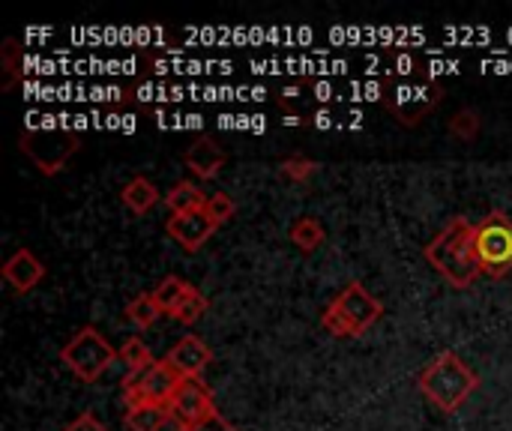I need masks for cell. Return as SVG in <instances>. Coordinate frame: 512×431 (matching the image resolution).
<instances>
[{
	"label": "cell",
	"instance_id": "obj_1",
	"mask_svg": "<svg viewBox=\"0 0 512 431\" xmlns=\"http://www.w3.org/2000/svg\"><path fill=\"white\" fill-rule=\"evenodd\" d=\"M426 261L456 288H471L486 270L477 252V228L456 216L447 228L426 246Z\"/></svg>",
	"mask_w": 512,
	"mask_h": 431
},
{
	"label": "cell",
	"instance_id": "obj_2",
	"mask_svg": "<svg viewBox=\"0 0 512 431\" xmlns=\"http://www.w3.org/2000/svg\"><path fill=\"white\" fill-rule=\"evenodd\" d=\"M480 387V378L462 363V357H456L453 351L438 354L420 375V393L441 411V414H453L459 411L468 396Z\"/></svg>",
	"mask_w": 512,
	"mask_h": 431
},
{
	"label": "cell",
	"instance_id": "obj_3",
	"mask_svg": "<svg viewBox=\"0 0 512 431\" xmlns=\"http://www.w3.org/2000/svg\"><path fill=\"white\" fill-rule=\"evenodd\" d=\"M381 315H384V306H381L360 282H351V285L327 306V312L321 315V324H324V330L333 333V336L354 339V336H363Z\"/></svg>",
	"mask_w": 512,
	"mask_h": 431
},
{
	"label": "cell",
	"instance_id": "obj_4",
	"mask_svg": "<svg viewBox=\"0 0 512 431\" xmlns=\"http://www.w3.org/2000/svg\"><path fill=\"white\" fill-rule=\"evenodd\" d=\"M60 360L84 381V384H96L117 360V351L108 345V339L96 330V327H81L63 348H60Z\"/></svg>",
	"mask_w": 512,
	"mask_h": 431
},
{
	"label": "cell",
	"instance_id": "obj_5",
	"mask_svg": "<svg viewBox=\"0 0 512 431\" xmlns=\"http://www.w3.org/2000/svg\"><path fill=\"white\" fill-rule=\"evenodd\" d=\"M180 375L168 360H156L147 372H129L123 381V399L129 408L135 405H168L180 387Z\"/></svg>",
	"mask_w": 512,
	"mask_h": 431
},
{
	"label": "cell",
	"instance_id": "obj_6",
	"mask_svg": "<svg viewBox=\"0 0 512 431\" xmlns=\"http://www.w3.org/2000/svg\"><path fill=\"white\" fill-rule=\"evenodd\" d=\"M477 252L483 270L495 279L507 276L512 267V222L507 213L495 210L477 225Z\"/></svg>",
	"mask_w": 512,
	"mask_h": 431
},
{
	"label": "cell",
	"instance_id": "obj_7",
	"mask_svg": "<svg viewBox=\"0 0 512 431\" xmlns=\"http://www.w3.org/2000/svg\"><path fill=\"white\" fill-rule=\"evenodd\" d=\"M81 147V138L75 132L60 129H27L21 135V150L39 165L42 174H57L69 156H75Z\"/></svg>",
	"mask_w": 512,
	"mask_h": 431
},
{
	"label": "cell",
	"instance_id": "obj_8",
	"mask_svg": "<svg viewBox=\"0 0 512 431\" xmlns=\"http://www.w3.org/2000/svg\"><path fill=\"white\" fill-rule=\"evenodd\" d=\"M168 408H171V420H177L180 429H192L216 414L213 393L201 378H183Z\"/></svg>",
	"mask_w": 512,
	"mask_h": 431
},
{
	"label": "cell",
	"instance_id": "obj_9",
	"mask_svg": "<svg viewBox=\"0 0 512 431\" xmlns=\"http://www.w3.org/2000/svg\"><path fill=\"white\" fill-rule=\"evenodd\" d=\"M441 102V87L435 81L423 84H399L387 96V108L408 126H417L429 111H435Z\"/></svg>",
	"mask_w": 512,
	"mask_h": 431
},
{
	"label": "cell",
	"instance_id": "obj_10",
	"mask_svg": "<svg viewBox=\"0 0 512 431\" xmlns=\"http://www.w3.org/2000/svg\"><path fill=\"white\" fill-rule=\"evenodd\" d=\"M168 234H171V240H177L186 252H198L213 234H216V222L204 213V210H198V213H180V216H171L168 219Z\"/></svg>",
	"mask_w": 512,
	"mask_h": 431
},
{
	"label": "cell",
	"instance_id": "obj_11",
	"mask_svg": "<svg viewBox=\"0 0 512 431\" xmlns=\"http://www.w3.org/2000/svg\"><path fill=\"white\" fill-rule=\"evenodd\" d=\"M180 378H201V372L210 366L213 360V351L198 339V336H183L165 357Z\"/></svg>",
	"mask_w": 512,
	"mask_h": 431
},
{
	"label": "cell",
	"instance_id": "obj_12",
	"mask_svg": "<svg viewBox=\"0 0 512 431\" xmlns=\"http://www.w3.org/2000/svg\"><path fill=\"white\" fill-rule=\"evenodd\" d=\"M45 276V264L30 252V249H15L9 255V261L3 264V279L18 291V294H27L33 291Z\"/></svg>",
	"mask_w": 512,
	"mask_h": 431
},
{
	"label": "cell",
	"instance_id": "obj_13",
	"mask_svg": "<svg viewBox=\"0 0 512 431\" xmlns=\"http://www.w3.org/2000/svg\"><path fill=\"white\" fill-rule=\"evenodd\" d=\"M30 99H75V102H105V99H123L117 87H81V84H60V87H45V84H24Z\"/></svg>",
	"mask_w": 512,
	"mask_h": 431
},
{
	"label": "cell",
	"instance_id": "obj_14",
	"mask_svg": "<svg viewBox=\"0 0 512 431\" xmlns=\"http://www.w3.org/2000/svg\"><path fill=\"white\" fill-rule=\"evenodd\" d=\"M183 159L192 168V174L201 177V180H213L222 171V165H225L222 147L216 141H210V138H198L195 144H189V150L183 153Z\"/></svg>",
	"mask_w": 512,
	"mask_h": 431
},
{
	"label": "cell",
	"instance_id": "obj_15",
	"mask_svg": "<svg viewBox=\"0 0 512 431\" xmlns=\"http://www.w3.org/2000/svg\"><path fill=\"white\" fill-rule=\"evenodd\" d=\"M153 69L159 75H207V72L228 75V72H234V63L231 60H183V57H174V60H156Z\"/></svg>",
	"mask_w": 512,
	"mask_h": 431
},
{
	"label": "cell",
	"instance_id": "obj_16",
	"mask_svg": "<svg viewBox=\"0 0 512 431\" xmlns=\"http://www.w3.org/2000/svg\"><path fill=\"white\" fill-rule=\"evenodd\" d=\"M120 198H123V204H126L132 213H147V210H153V207L159 204V189H156V183L147 180V177H132V180L123 186Z\"/></svg>",
	"mask_w": 512,
	"mask_h": 431
},
{
	"label": "cell",
	"instance_id": "obj_17",
	"mask_svg": "<svg viewBox=\"0 0 512 431\" xmlns=\"http://www.w3.org/2000/svg\"><path fill=\"white\" fill-rule=\"evenodd\" d=\"M165 204H168V210H171L174 216H180V213H198V210L207 207V195H204L192 180H180V183L165 195Z\"/></svg>",
	"mask_w": 512,
	"mask_h": 431
},
{
	"label": "cell",
	"instance_id": "obj_18",
	"mask_svg": "<svg viewBox=\"0 0 512 431\" xmlns=\"http://www.w3.org/2000/svg\"><path fill=\"white\" fill-rule=\"evenodd\" d=\"M171 420L168 405H135L126 411V426L129 431H162Z\"/></svg>",
	"mask_w": 512,
	"mask_h": 431
},
{
	"label": "cell",
	"instance_id": "obj_19",
	"mask_svg": "<svg viewBox=\"0 0 512 431\" xmlns=\"http://www.w3.org/2000/svg\"><path fill=\"white\" fill-rule=\"evenodd\" d=\"M291 240H294V246H297V249H303V252H315V249L327 240V234H324V225H321L318 219H312V216H300V219L291 225Z\"/></svg>",
	"mask_w": 512,
	"mask_h": 431
},
{
	"label": "cell",
	"instance_id": "obj_20",
	"mask_svg": "<svg viewBox=\"0 0 512 431\" xmlns=\"http://www.w3.org/2000/svg\"><path fill=\"white\" fill-rule=\"evenodd\" d=\"M189 291H192L189 282H183L180 276H168V279H162L159 288L153 291V300L159 303V309H162L165 315H174L177 306L183 303V297H186Z\"/></svg>",
	"mask_w": 512,
	"mask_h": 431
},
{
	"label": "cell",
	"instance_id": "obj_21",
	"mask_svg": "<svg viewBox=\"0 0 512 431\" xmlns=\"http://www.w3.org/2000/svg\"><path fill=\"white\" fill-rule=\"evenodd\" d=\"M159 315H165L159 309V303L153 300V294H138L135 300H129L126 306V318L138 327V330H147L159 321Z\"/></svg>",
	"mask_w": 512,
	"mask_h": 431
},
{
	"label": "cell",
	"instance_id": "obj_22",
	"mask_svg": "<svg viewBox=\"0 0 512 431\" xmlns=\"http://www.w3.org/2000/svg\"><path fill=\"white\" fill-rule=\"evenodd\" d=\"M387 93V87L381 81H348L345 87H336V99L345 102H369V99H381Z\"/></svg>",
	"mask_w": 512,
	"mask_h": 431
},
{
	"label": "cell",
	"instance_id": "obj_23",
	"mask_svg": "<svg viewBox=\"0 0 512 431\" xmlns=\"http://www.w3.org/2000/svg\"><path fill=\"white\" fill-rule=\"evenodd\" d=\"M120 360L129 366V372H135V375H141V372H147L156 360H153V354H150V348L144 345V339H129L123 348H120Z\"/></svg>",
	"mask_w": 512,
	"mask_h": 431
},
{
	"label": "cell",
	"instance_id": "obj_24",
	"mask_svg": "<svg viewBox=\"0 0 512 431\" xmlns=\"http://www.w3.org/2000/svg\"><path fill=\"white\" fill-rule=\"evenodd\" d=\"M204 312H207V297H204L198 288H192V291L183 297V303L177 306V312H174L171 318L180 321V324H195V321L204 318Z\"/></svg>",
	"mask_w": 512,
	"mask_h": 431
},
{
	"label": "cell",
	"instance_id": "obj_25",
	"mask_svg": "<svg viewBox=\"0 0 512 431\" xmlns=\"http://www.w3.org/2000/svg\"><path fill=\"white\" fill-rule=\"evenodd\" d=\"M450 132L462 141H474L480 135V114L474 108H462L450 117Z\"/></svg>",
	"mask_w": 512,
	"mask_h": 431
},
{
	"label": "cell",
	"instance_id": "obj_26",
	"mask_svg": "<svg viewBox=\"0 0 512 431\" xmlns=\"http://www.w3.org/2000/svg\"><path fill=\"white\" fill-rule=\"evenodd\" d=\"M315 171H318V162H312L306 156H291L282 162V177L291 183H306V180H312Z\"/></svg>",
	"mask_w": 512,
	"mask_h": 431
},
{
	"label": "cell",
	"instance_id": "obj_27",
	"mask_svg": "<svg viewBox=\"0 0 512 431\" xmlns=\"http://www.w3.org/2000/svg\"><path fill=\"white\" fill-rule=\"evenodd\" d=\"M156 126L159 129H201L204 117L201 114H168V111H156Z\"/></svg>",
	"mask_w": 512,
	"mask_h": 431
},
{
	"label": "cell",
	"instance_id": "obj_28",
	"mask_svg": "<svg viewBox=\"0 0 512 431\" xmlns=\"http://www.w3.org/2000/svg\"><path fill=\"white\" fill-rule=\"evenodd\" d=\"M234 210H237V204H234V198H231V195H225V192L210 195V198H207V207H204V213H207L216 225L228 222V219L234 216Z\"/></svg>",
	"mask_w": 512,
	"mask_h": 431
},
{
	"label": "cell",
	"instance_id": "obj_29",
	"mask_svg": "<svg viewBox=\"0 0 512 431\" xmlns=\"http://www.w3.org/2000/svg\"><path fill=\"white\" fill-rule=\"evenodd\" d=\"M216 123L222 129H252V132L267 129V120L258 117V114H222V117H216Z\"/></svg>",
	"mask_w": 512,
	"mask_h": 431
},
{
	"label": "cell",
	"instance_id": "obj_30",
	"mask_svg": "<svg viewBox=\"0 0 512 431\" xmlns=\"http://www.w3.org/2000/svg\"><path fill=\"white\" fill-rule=\"evenodd\" d=\"M63 431H108V426L102 420H96L93 414H81L78 420H72Z\"/></svg>",
	"mask_w": 512,
	"mask_h": 431
},
{
	"label": "cell",
	"instance_id": "obj_31",
	"mask_svg": "<svg viewBox=\"0 0 512 431\" xmlns=\"http://www.w3.org/2000/svg\"><path fill=\"white\" fill-rule=\"evenodd\" d=\"M180 431H237L222 414H213L210 420H204V423H198V426H192V429H180Z\"/></svg>",
	"mask_w": 512,
	"mask_h": 431
},
{
	"label": "cell",
	"instance_id": "obj_32",
	"mask_svg": "<svg viewBox=\"0 0 512 431\" xmlns=\"http://www.w3.org/2000/svg\"><path fill=\"white\" fill-rule=\"evenodd\" d=\"M390 72H393V75H414V72H417V60H414L411 54H396Z\"/></svg>",
	"mask_w": 512,
	"mask_h": 431
},
{
	"label": "cell",
	"instance_id": "obj_33",
	"mask_svg": "<svg viewBox=\"0 0 512 431\" xmlns=\"http://www.w3.org/2000/svg\"><path fill=\"white\" fill-rule=\"evenodd\" d=\"M447 36L462 42H489V30H447Z\"/></svg>",
	"mask_w": 512,
	"mask_h": 431
},
{
	"label": "cell",
	"instance_id": "obj_34",
	"mask_svg": "<svg viewBox=\"0 0 512 431\" xmlns=\"http://www.w3.org/2000/svg\"><path fill=\"white\" fill-rule=\"evenodd\" d=\"M459 69H462V63H459V60H438V57H435V60L429 63V78H432V75H447V72H459Z\"/></svg>",
	"mask_w": 512,
	"mask_h": 431
},
{
	"label": "cell",
	"instance_id": "obj_35",
	"mask_svg": "<svg viewBox=\"0 0 512 431\" xmlns=\"http://www.w3.org/2000/svg\"><path fill=\"white\" fill-rule=\"evenodd\" d=\"M312 126L330 129V126H339V117H336L333 111H318V114H312Z\"/></svg>",
	"mask_w": 512,
	"mask_h": 431
},
{
	"label": "cell",
	"instance_id": "obj_36",
	"mask_svg": "<svg viewBox=\"0 0 512 431\" xmlns=\"http://www.w3.org/2000/svg\"><path fill=\"white\" fill-rule=\"evenodd\" d=\"M282 123H285V126H300V123H303V120H300V117H297V114H288V117H285V120H282Z\"/></svg>",
	"mask_w": 512,
	"mask_h": 431
},
{
	"label": "cell",
	"instance_id": "obj_37",
	"mask_svg": "<svg viewBox=\"0 0 512 431\" xmlns=\"http://www.w3.org/2000/svg\"><path fill=\"white\" fill-rule=\"evenodd\" d=\"M282 96H285V99H297V87H285Z\"/></svg>",
	"mask_w": 512,
	"mask_h": 431
}]
</instances>
